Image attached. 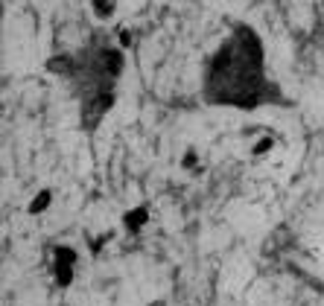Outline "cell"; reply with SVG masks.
Masks as SVG:
<instances>
[{"label":"cell","instance_id":"cell-4","mask_svg":"<svg viewBox=\"0 0 324 306\" xmlns=\"http://www.w3.org/2000/svg\"><path fill=\"white\" fill-rule=\"evenodd\" d=\"M50 198H53V196H50V190L38 193V196H35V201L29 204V213H41L44 207H50Z\"/></svg>","mask_w":324,"mask_h":306},{"label":"cell","instance_id":"cell-2","mask_svg":"<svg viewBox=\"0 0 324 306\" xmlns=\"http://www.w3.org/2000/svg\"><path fill=\"white\" fill-rule=\"evenodd\" d=\"M73 260H76V254L70 248H64V245L56 248V283L58 286H70V280H73Z\"/></svg>","mask_w":324,"mask_h":306},{"label":"cell","instance_id":"cell-5","mask_svg":"<svg viewBox=\"0 0 324 306\" xmlns=\"http://www.w3.org/2000/svg\"><path fill=\"white\" fill-rule=\"evenodd\" d=\"M114 6H117L114 0H94V9H96L99 18H111V15H114Z\"/></svg>","mask_w":324,"mask_h":306},{"label":"cell","instance_id":"cell-6","mask_svg":"<svg viewBox=\"0 0 324 306\" xmlns=\"http://www.w3.org/2000/svg\"><path fill=\"white\" fill-rule=\"evenodd\" d=\"M269 146H272V140H260V143L254 146V155H263V152H266Z\"/></svg>","mask_w":324,"mask_h":306},{"label":"cell","instance_id":"cell-1","mask_svg":"<svg viewBox=\"0 0 324 306\" xmlns=\"http://www.w3.org/2000/svg\"><path fill=\"white\" fill-rule=\"evenodd\" d=\"M263 79V50L251 29L240 26L210 58L205 96L219 105L254 108L266 99Z\"/></svg>","mask_w":324,"mask_h":306},{"label":"cell","instance_id":"cell-3","mask_svg":"<svg viewBox=\"0 0 324 306\" xmlns=\"http://www.w3.org/2000/svg\"><path fill=\"white\" fill-rule=\"evenodd\" d=\"M126 225H129V231H137L140 225H146V210L143 207H134V210H129L126 213V219H123Z\"/></svg>","mask_w":324,"mask_h":306},{"label":"cell","instance_id":"cell-7","mask_svg":"<svg viewBox=\"0 0 324 306\" xmlns=\"http://www.w3.org/2000/svg\"><path fill=\"white\" fill-rule=\"evenodd\" d=\"M184 166H196V155H193V152H190V155L184 158Z\"/></svg>","mask_w":324,"mask_h":306}]
</instances>
